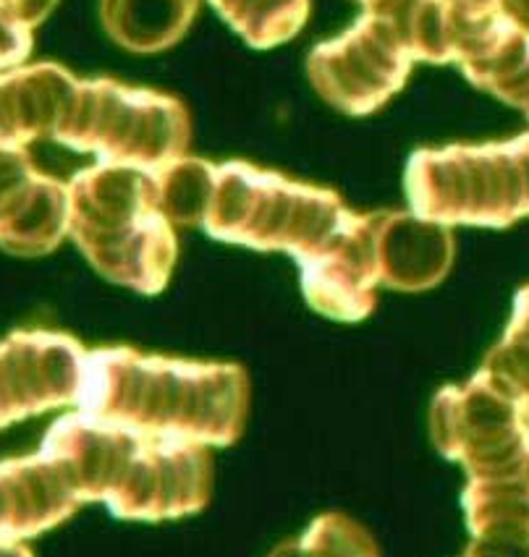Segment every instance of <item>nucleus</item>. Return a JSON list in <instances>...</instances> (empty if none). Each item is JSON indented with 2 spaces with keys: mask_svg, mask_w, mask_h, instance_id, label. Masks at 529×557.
<instances>
[{
  "mask_svg": "<svg viewBox=\"0 0 529 557\" xmlns=\"http://www.w3.org/2000/svg\"><path fill=\"white\" fill-rule=\"evenodd\" d=\"M432 443L462 463L469 479L527 474L529 424L525 408L477 372L467 385L443 387L430 408Z\"/></svg>",
  "mask_w": 529,
  "mask_h": 557,
  "instance_id": "7",
  "label": "nucleus"
},
{
  "mask_svg": "<svg viewBox=\"0 0 529 557\" xmlns=\"http://www.w3.org/2000/svg\"><path fill=\"white\" fill-rule=\"evenodd\" d=\"M503 11H506L516 24L529 29V0H503Z\"/></svg>",
  "mask_w": 529,
  "mask_h": 557,
  "instance_id": "22",
  "label": "nucleus"
},
{
  "mask_svg": "<svg viewBox=\"0 0 529 557\" xmlns=\"http://www.w3.org/2000/svg\"><path fill=\"white\" fill-rule=\"evenodd\" d=\"M76 406L142 435L225 448L247 422L249 380L236 364L98 348L84 361Z\"/></svg>",
  "mask_w": 529,
  "mask_h": 557,
  "instance_id": "3",
  "label": "nucleus"
},
{
  "mask_svg": "<svg viewBox=\"0 0 529 557\" xmlns=\"http://www.w3.org/2000/svg\"><path fill=\"white\" fill-rule=\"evenodd\" d=\"M0 557H35L29 547H24V542H11L0 540Z\"/></svg>",
  "mask_w": 529,
  "mask_h": 557,
  "instance_id": "23",
  "label": "nucleus"
},
{
  "mask_svg": "<svg viewBox=\"0 0 529 557\" xmlns=\"http://www.w3.org/2000/svg\"><path fill=\"white\" fill-rule=\"evenodd\" d=\"M415 58L383 18L365 14L339 40L309 55V79L331 106L346 113H372L402 89Z\"/></svg>",
  "mask_w": 529,
  "mask_h": 557,
  "instance_id": "8",
  "label": "nucleus"
},
{
  "mask_svg": "<svg viewBox=\"0 0 529 557\" xmlns=\"http://www.w3.org/2000/svg\"><path fill=\"white\" fill-rule=\"evenodd\" d=\"M84 361L87 351L63 333L24 330L0 341V430L79 404Z\"/></svg>",
  "mask_w": 529,
  "mask_h": 557,
  "instance_id": "9",
  "label": "nucleus"
},
{
  "mask_svg": "<svg viewBox=\"0 0 529 557\" xmlns=\"http://www.w3.org/2000/svg\"><path fill=\"white\" fill-rule=\"evenodd\" d=\"M406 191L422 220L506 228L529 215V134L411 154Z\"/></svg>",
  "mask_w": 529,
  "mask_h": 557,
  "instance_id": "5",
  "label": "nucleus"
},
{
  "mask_svg": "<svg viewBox=\"0 0 529 557\" xmlns=\"http://www.w3.org/2000/svg\"><path fill=\"white\" fill-rule=\"evenodd\" d=\"M199 225L221 242L288 251L305 296L341 294L376 275V215H354L339 194L279 173L210 165Z\"/></svg>",
  "mask_w": 529,
  "mask_h": 557,
  "instance_id": "1",
  "label": "nucleus"
},
{
  "mask_svg": "<svg viewBox=\"0 0 529 557\" xmlns=\"http://www.w3.org/2000/svg\"><path fill=\"white\" fill-rule=\"evenodd\" d=\"M79 497L40 450L0 461V540L24 542L79 510Z\"/></svg>",
  "mask_w": 529,
  "mask_h": 557,
  "instance_id": "11",
  "label": "nucleus"
},
{
  "mask_svg": "<svg viewBox=\"0 0 529 557\" xmlns=\"http://www.w3.org/2000/svg\"><path fill=\"white\" fill-rule=\"evenodd\" d=\"M464 557H529V544L503 540H472Z\"/></svg>",
  "mask_w": 529,
  "mask_h": 557,
  "instance_id": "20",
  "label": "nucleus"
},
{
  "mask_svg": "<svg viewBox=\"0 0 529 557\" xmlns=\"http://www.w3.org/2000/svg\"><path fill=\"white\" fill-rule=\"evenodd\" d=\"M29 24L9 0H0V69H16L32 50Z\"/></svg>",
  "mask_w": 529,
  "mask_h": 557,
  "instance_id": "19",
  "label": "nucleus"
},
{
  "mask_svg": "<svg viewBox=\"0 0 529 557\" xmlns=\"http://www.w3.org/2000/svg\"><path fill=\"white\" fill-rule=\"evenodd\" d=\"M69 236L95 270L139 294H160L176 262V233L155 171L100 163L69 184Z\"/></svg>",
  "mask_w": 529,
  "mask_h": 557,
  "instance_id": "4",
  "label": "nucleus"
},
{
  "mask_svg": "<svg viewBox=\"0 0 529 557\" xmlns=\"http://www.w3.org/2000/svg\"><path fill=\"white\" fill-rule=\"evenodd\" d=\"M212 5L255 48L292 40L307 18V0H212Z\"/></svg>",
  "mask_w": 529,
  "mask_h": 557,
  "instance_id": "16",
  "label": "nucleus"
},
{
  "mask_svg": "<svg viewBox=\"0 0 529 557\" xmlns=\"http://www.w3.org/2000/svg\"><path fill=\"white\" fill-rule=\"evenodd\" d=\"M480 372L519 404L529 400V286L516 294L506 335L485 356V364L480 367Z\"/></svg>",
  "mask_w": 529,
  "mask_h": 557,
  "instance_id": "18",
  "label": "nucleus"
},
{
  "mask_svg": "<svg viewBox=\"0 0 529 557\" xmlns=\"http://www.w3.org/2000/svg\"><path fill=\"white\" fill-rule=\"evenodd\" d=\"M189 113L173 97L119 82H76L58 141L102 163L158 168L176 163L189 147Z\"/></svg>",
  "mask_w": 529,
  "mask_h": 557,
  "instance_id": "6",
  "label": "nucleus"
},
{
  "mask_svg": "<svg viewBox=\"0 0 529 557\" xmlns=\"http://www.w3.org/2000/svg\"><path fill=\"white\" fill-rule=\"evenodd\" d=\"M270 557H380L370 531L348 516H318L299 540L283 542Z\"/></svg>",
  "mask_w": 529,
  "mask_h": 557,
  "instance_id": "17",
  "label": "nucleus"
},
{
  "mask_svg": "<svg viewBox=\"0 0 529 557\" xmlns=\"http://www.w3.org/2000/svg\"><path fill=\"white\" fill-rule=\"evenodd\" d=\"M66 233L69 184L32 165L24 147H0V246L19 257H40Z\"/></svg>",
  "mask_w": 529,
  "mask_h": 557,
  "instance_id": "10",
  "label": "nucleus"
},
{
  "mask_svg": "<svg viewBox=\"0 0 529 557\" xmlns=\"http://www.w3.org/2000/svg\"><path fill=\"white\" fill-rule=\"evenodd\" d=\"M380 283L396 290H425L446 277L454 238L446 225L415 212H376Z\"/></svg>",
  "mask_w": 529,
  "mask_h": 557,
  "instance_id": "12",
  "label": "nucleus"
},
{
  "mask_svg": "<svg viewBox=\"0 0 529 557\" xmlns=\"http://www.w3.org/2000/svg\"><path fill=\"white\" fill-rule=\"evenodd\" d=\"M462 505L472 540L529 544V474L469 479Z\"/></svg>",
  "mask_w": 529,
  "mask_h": 557,
  "instance_id": "14",
  "label": "nucleus"
},
{
  "mask_svg": "<svg viewBox=\"0 0 529 557\" xmlns=\"http://www.w3.org/2000/svg\"><path fill=\"white\" fill-rule=\"evenodd\" d=\"M464 74L529 119V29L503 14L464 50Z\"/></svg>",
  "mask_w": 529,
  "mask_h": 557,
  "instance_id": "13",
  "label": "nucleus"
},
{
  "mask_svg": "<svg viewBox=\"0 0 529 557\" xmlns=\"http://www.w3.org/2000/svg\"><path fill=\"white\" fill-rule=\"evenodd\" d=\"M9 3L14 5V9L19 11V16H22L29 27H35V24L42 22L45 14L53 9L56 0H9Z\"/></svg>",
  "mask_w": 529,
  "mask_h": 557,
  "instance_id": "21",
  "label": "nucleus"
},
{
  "mask_svg": "<svg viewBox=\"0 0 529 557\" xmlns=\"http://www.w3.org/2000/svg\"><path fill=\"white\" fill-rule=\"evenodd\" d=\"M195 14L197 0H102L108 35L137 53L176 42Z\"/></svg>",
  "mask_w": 529,
  "mask_h": 557,
  "instance_id": "15",
  "label": "nucleus"
},
{
  "mask_svg": "<svg viewBox=\"0 0 529 557\" xmlns=\"http://www.w3.org/2000/svg\"><path fill=\"white\" fill-rule=\"evenodd\" d=\"M79 503H106L124 521H171L210 503L212 456L189 440L152 437L76 411L42 440Z\"/></svg>",
  "mask_w": 529,
  "mask_h": 557,
  "instance_id": "2",
  "label": "nucleus"
}]
</instances>
